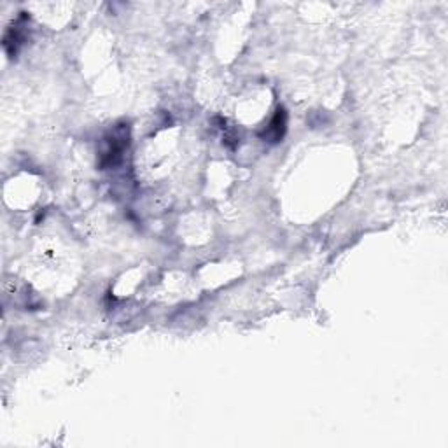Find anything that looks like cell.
I'll return each mask as SVG.
<instances>
[{"label":"cell","mask_w":448,"mask_h":448,"mask_svg":"<svg viewBox=\"0 0 448 448\" xmlns=\"http://www.w3.org/2000/svg\"><path fill=\"white\" fill-rule=\"evenodd\" d=\"M285 130H288V112H285L284 107H278L277 111H275L272 121L265 126V130L259 133V137H261L263 141L277 144V142H280L282 138H284Z\"/></svg>","instance_id":"obj_3"},{"label":"cell","mask_w":448,"mask_h":448,"mask_svg":"<svg viewBox=\"0 0 448 448\" xmlns=\"http://www.w3.org/2000/svg\"><path fill=\"white\" fill-rule=\"evenodd\" d=\"M107 149L102 153L100 156V167L102 168H114L121 163L123 153L128 148V128L116 126L111 131L107 138H105Z\"/></svg>","instance_id":"obj_1"},{"label":"cell","mask_w":448,"mask_h":448,"mask_svg":"<svg viewBox=\"0 0 448 448\" xmlns=\"http://www.w3.org/2000/svg\"><path fill=\"white\" fill-rule=\"evenodd\" d=\"M26 20H28V16H26L25 13H21V16L16 20V23L11 26V28L6 32V35H4V50H6V53L11 56V58L16 56L18 51H20V48L23 46L25 37H26V33H25Z\"/></svg>","instance_id":"obj_2"}]
</instances>
